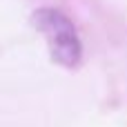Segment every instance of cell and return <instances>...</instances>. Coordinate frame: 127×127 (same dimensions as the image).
<instances>
[{
    "mask_svg": "<svg viewBox=\"0 0 127 127\" xmlns=\"http://www.w3.org/2000/svg\"><path fill=\"white\" fill-rule=\"evenodd\" d=\"M33 25L42 33L54 63L67 67V69L78 67L80 56H83V45H80L74 22L65 13H60L58 9H51V7H42L33 13Z\"/></svg>",
    "mask_w": 127,
    "mask_h": 127,
    "instance_id": "1",
    "label": "cell"
}]
</instances>
